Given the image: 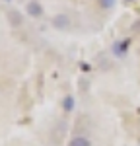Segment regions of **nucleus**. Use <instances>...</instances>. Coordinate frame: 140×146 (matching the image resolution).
<instances>
[{"label": "nucleus", "mask_w": 140, "mask_h": 146, "mask_svg": "<svg viewBox=\"0 0 140 146\" xmlns=\"http://www.w3.org/2000/svg\"><path fill=\"white\" fill-rule=\"evenodd\" d=\"M53 25H55L57 29H66V27L70 25L68 16H64V14H58V16H55V18H53Z\"/></svg>", "instance_id": "f03ea898"}, {"label": "nucleus", "mask_w": 140, "mask_h": 146, "mask_svg": "<svg viewBox=\"0 0 140 146\" xmlns=\"http://www.w3.org/2000/svg\"><path fill=\"white\" fill-rule=\"evenodd\" d=\"M115 2L117 0H99V6H101V8H113Z\"/></svg>", "instance_id": "423d86ee"}, {"label": "nucleus", "mask_w": 140, "mask_h": 146, "mask_svg": "<svg viewBox=\"0 0 140 146\" xmlns=\"http://www.w3.org/2000/svg\"><path fill=\"white\" fill-rule=\"evenodd\" d=\"M68 146H92V142H90V138H86V136H74V138L70 140Z\"/></svg>", "instance_id": "39448f33"}, {"label": "nucleus", "mask_w": 140, "mask_h": 146, "mask_svg": "<svg viewBox=\"0 0 140 146\" xmlns=\"http://www.w3.org/2000/svg\"><path fill=\"white\" fill-rule=\"evenodd\" d=\"M127 49H128V39L127 41H117L115 45H113V53L117 56H125L127 55Z\"/></svg>", "instance_id": "7ed1b4c3"}, {"label": "nucleus", "mask_w": 140, "mask_h": 146, "mask_svg": "<svg viewBox=\"0 0 140 146\" xmlns=\"http://www.w3.org/2000/svg\"><path fill=\"white\" fill-rule=\"evenodd\" d=\"M74 105H76V100H74L72 96H66V98L62 100V109H64L66 113L74 111Z\"/></svg>", "instance_id": "20e7f679"}, {"label": "nucleus", "mask_w": 140, "mask_h": 146, "mask_svg": "<svg viewBox=\"0 0 140 146\" xmlns=\"http://www.w3.org/2000/svg\"><path fill=\"white\" fill-rule=\"evenodd\" d=\"M25 12H27L31 18H39V16L43 14V6H41L37 0H29V2L25 4Z\"/></svg>", "instance_id": "f257e3e1"}]
</instances>
